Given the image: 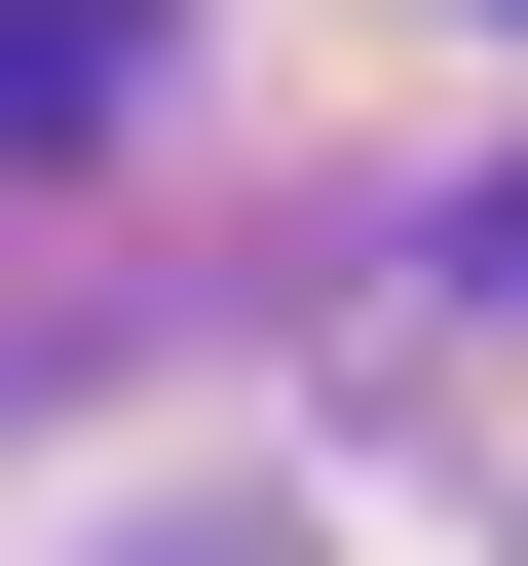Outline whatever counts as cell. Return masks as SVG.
Wrapping results in <instances>:
<instances>
[{
    "mask_svg": "<svg viewBox=\"0 0 528 566\" xmlns=\"http://www.w3.org/2000/svg\"><path fill=\"white\" fill-rule=\"evenodd\" d=\"M490 264H528V189H490Z\"/></svg>",
    "mask_w": 528,
    "mask_h": 566,
    "instance_id": "2",
    "label": "cell"
},
{
    "mask_svg": "<svg viewBox=\"0 0 528 566\" xmlns=\"http://www.w3.org/2000/svg\"><path fill=\"white\" fill-rule=\"evenodd\" d=\"M0 151H114V0H0Z\"/></svg>",
    "mask_w": 528,
    "mask_h": 566,
    "instance_id": "1",
    "label": "cell"
}]
</instances>
